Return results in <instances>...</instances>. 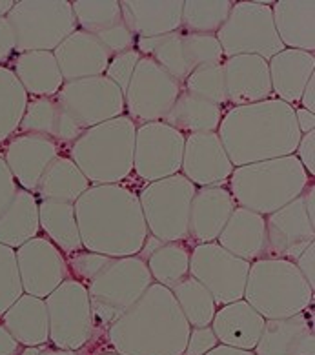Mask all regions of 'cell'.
<instances>
[{"instance_id":"cell-1","label":"cell","mask_w":315,"mask_h":355,"mask_svg":"<svg viewBox=\"0 0 315 355\" xmlns=\"http://www.w3.org/2000/svg\"><path fill=\"white\" fill-rule=\"evenodd\" d=\"M83 248L106 257H133L148 237L139 195L124 184L90 186L75 200Z\"/></svg>"},{"instance_id":"cell-2","label":"cell","mask_w":315,"mask_h":355,"mask_svg":"<svg viewBox=\"0 0 315 355\" xmlns=\"http://www.w3.org/2000/svg\"><path fill=\"white\" fill-rule=\"evenodd\" d=\"M217 135L233 168L293 155L301 141L296 107L279 98L232 107L221 119Z\"/></svg>"},{"instance_id":"cell-3","label":"cell","mask_w":315,"mask_h":355,"mask_svg":"<svg viewBox=\"0 0 315 355\" xmlns=\"http://www.w3.org/2000/svg\"><path fill=\"white\" fill-rule=\"evenodd\" d=\"M191 326L170 288H150L106 331V340L121 355H185Z\"/></svg>"},{"instance_id":"cell-4","label":"cell","mask_w":315,"mask_h":355,"mask_svg":"<svg viewBox=\"0 0 315 355\" xmlns=\"http://www.w3.org/2000/svg\"><path fill=\"white\" fill-rule=\"evenodd\" d=\"M235 205L266 217L297 199L310 186L296 155L233 168L228 179Z\"/></svg>"},{"instance_id":"cell-5","label":"cell","mask_w":315,"mask_h":355,"mask_svg":"<svg viewBox=\"0 0 315 355\" xmlns=\"http://www.w3.org/2000/svg\"><path fill=\"white\" fill-rule=\"evenodd\" d=\"M137 124L128 115L87 128L69 148V159L90 184H121L133 171Z\"/></svg>"},{"instance_id":"cell-6","label":"cell","mask_w":315,"mask_h":355,"mask_svg":"<svg viewBox=\"0 0 315 355\" xmlns=\"http://www.w3.org/2000/svg\"><path fill=\"white\" fill-rule=\"evenodd\" d=\"M243 299L266 321L303 313L314 301V290L296 263L262 257L250 263Z\"/></svg>"},{"instance_id":"cell-7","label":"cell","mask_w":315,"mask_h":355,"mask_svg":"<svg viewBox=\"0 0 315 355\" xmlns=\"http://www.w3.org/2000/svg\"><path fill=\"white\" fill-rule=\"evenodd\" d=\"M151 282L148 266L139 255L110 259L86 284L95 324L93 337L106 334L108 328L141 299Z\"/></svg>"},{"instance_id":"cell-8","label":"cell","mask_w":315,"mask_h":355,"mask_svg":"<svg viewBox=\"0 0 315 355\" xmlns=\"http://www.w3.org/2000/svg\"><path fill=\"white\" fill-rule=\"evenodd\" d=\"M15 37V51H55L77 30L68 0H20L6 15Z\"/></svg>"},{"instance_id":"cell-9","label":"cell","mask_w":315,"mask_h":355,"mask_svg":"<svg viewBox=\"0 0 315 355\" xmlns=\"http://www.w3.org/2000/svg\"><path fill=\"white\" fill-rule=\"evenodd\" d=\"M195 190L197 186L182 173L148 182L137 195L150 235L162 243H186Z\"/></svg>"},{"instance_id":"cell-10","label":"cell","mask_w":315,"mask_h":355,"mask_svg":"<svg viewBox=\"0 0 315 355\" xmlns=\"http://www.w3.org/2000/svg\"><path fill=\"white\" fill-rule=\"evenodd\" d=\"M226 59L235 55H257L270 60L284 46L273 24L272 6L268 2H237L228 19L215 33Z\"/></svg>"},{"instance_id":"cell-11","label":"cell","mask_w":315,"mask_h":355,"mask_svg":"<svg viewBox=\"0 0 315 355\" xmlns=\"http://www.w3.org/2000/svg\"><path fill=\"white\" fill-rule=\"evenodd\" d=\"M135 49L142 57H150L180 84L201 66L221 64L223 49L215 35L186 33L179 30L162 37L137 39Z\"/></svg>"},{"instance_id":"cell-12","label":"cell","mask_w":315,"mask_h":355,"mask_svg":"<svg viewBox=\"0 0 315 355\" xmlns=\"http://www.w3.org/2000/svg\"><path fill=\"white\" fill-rule=\"evenodd\" d=\"M46 308L51 345L78 352L92 340L95 324L86 284L66 279L46 297Z\"/></svg>"},{"instance_id":"cell-13","label":"cell","mask_w":315,"mask_h":355,"mask_svg":"<svg viewBox=\"0 0 315 355\" xmlns=\"http://www.w3.org/2000/svg\"><path fill=\"white\" fill-rule=\"evenodd\" d=\"M266 220V252L264 257L296 261L315 239V190L310 184L297 199L288 202Z\"/></svg>"},{"instance_id":"cell-14","label":"cell","mask_w":315,"mask_h":355,"mask_svg":"<svg viewBox=\"0 0 315 355\" xmlns=\"http://www.w3.org/2000/svg\"><path fill=\"white\" fill-rule=\"evenodd\" d=\"M180 92L182 84L177 78L150 57H141L124 92V110L135 124L160 122L164 121Z\"/></svg>"},{"instance_id":"cell-15","label":"cell","mask_w":315,"mask_h":355,"mask_svg":"<svg viewBox=\"0 0 315 355\" xmlns=\"http://www.w3.org/2000/svg\"><path fill=\"white\" fill-rule=\"evenodd\" d=\"M248 272V261L235 257L217 243L197 244L189 253V275L212 293L217 306L243 299Z\"/></svg>"},{"instance_id":"cell-16","label":"cell","mask_w":315,"mask_h":355,"mask_svg":"<svg viewBox=\"0 0 315 355\" xmlns=\"http://www.w3.org/2000/svg\"><path fill=\"white\" fill-rule=\"evenodd\" d=\"M55 98L83 132L124 115V95L104 75L64 83Z\"/></svg>"},{"instance_id":"cell-17","label":"cell","mask_w":315,"mask_h":355,"mask_svg":"<svg viewBox=\"0 0 315 355\" xmlns=\"http://www.w3.org/2000/svg\"><path fill=\"white\" fill-rule=\"evenodd\" d=\"M185 133L166 122H148L137 126L133 148V171L146 182L177 175L182 164Z\"/></svg>"},{"instance_id":"cell-18","label":"cell","mask_w":315,"mask_h":355,"mask_svg":"<svg viewBox=\"0 0 315 355\" xmlns=\"http://www.w3.org/2000/svg\"><path fill=\"white\" fill-rule=\"evenodd\" d=\"M15 253L22 290L28 295L44 299L68 277L64 253L46 237H33Z\"/></svg>"},{"instance_id":"cell-19","label":"cell","mask_w":315,"mask_h":355,"mask_svg":"<svg viewBox=\"0 0 315 355\" xmlns=\"http://www.w3.org/2000/svg\"><path fill=\"white\" fill-rule=\"evenodd\" d=\"M77 26L93 35L110 55L135 49V37L124 24L121 2L117 0H75L71 2Z\"/></svg>"},{"instance_id":"cell-20","label":"cell","mask_w":315,"mask_h":355,"mask_svg":"<svg viewBox=\"0 0 315 355\" xmlns=\"http://www.w3.org/2000/svg\"><path fill=\"white\" fill-rule=\"evenodd\" d=\"M180 170L191 184L204 188L223 186L232 175L233 164L217 132L194 133L186 137Z\"/></svg>"},{"instance_id":"cell-21","label":"cell","mask_w":315,"mask_h":355,"mask_svg":"<svg viewBox=\"0 0 315 355\" xmlns=\"http://www.w3.org/2000/svg\"><path fill=\"white\" fill-rule=\"evenodd\" d=\"M226 101L233 107L272 98L268 60L257 55H235L223 62Z\"/></svg>"},{"instance_id":"cell-22","label":"cell","mask_w":315,"mask_h":355,"mask_svg":"<svg viewBox=\"0 0 315 355\" xmlns=\"http://www.w3.org/2000/svg\"><path fill=\"white\" fill-rule=\"evenodd\" d=\"M58 155V144L48 137L20 133L13 137L6 148L4 161L17 184L22 190L35 193L46 168Z\"/></svg>"},{"instance_id":"cell-23","label":"cell","mask_w":315,"mask_h":355,"mask_svg":"<svg viewBox=\"0 0 315 355\" xmlns=\"http://www.w3.org/2000/svg\"><path fill=\"white\" fill-rule=\"evenodd\" d=\"M237 208L228 188L204 186L195 190L188 219V241L197 244L215 243Z\"/></svg>"},{"instance_id":"cell-24","label":"cell","mask_w":315,"mask_h":355,"mask_svg":"<svg viewBox=\"0 0 315 355\" xmlns=\"http://www.w3.org/2000/svg\"><path fill=\"white\" fill-rule=\"evenodd\" d=\"M64 83L106 73L112 55L93 35L75 30L53 51Z\"/></svg>"},{"instance_id":"cell-25","label":"cell","mask_w":315,"mask_h":355,"mask_svg":"<svg viewBox=\"0 0 315 355\" xmlns=\"http://www.w3.org/2000/svg\"><path fill=\"white\" fill-rule=\"evenodd\" d=\"M121 11L135 39H151L180 30L182 0H122Z\"/></svg>"},{"instance_id":"cell-26","label":"cell","mask_w":315,"mask_h":355,"mask_svg":"<svg viewBox=\"0 0 315 355\" xmlns=\"http://www.w3.org/2000/svg\"><path fill=\"white\" fill-rule=\"evenodd\" d=\"M314 328L305 313L266 319L262 326L255 355H314Z\"/></svg>"},{"instance_id":"cell-27","label":"cell","mask_w":315,"mask_h":355,"mask_svg":"<svg viewBox=\"0 0 315 355\" xmlns=\"http://www.w3.org/2000/svg\"><path fill=\"white\" fill-rule=\"evenodd\" d=\"M212 330L217 337L219 345L232 346L237 350L253 352L261 337L264 319L253 310L244 299L217 308Z\"/></svg>"},{"instance_id":"cell-28","label":"cell","mask_w":315,"mask_h":355,"mask_svg":"<svg viewBox=\"0 0 315 355\" xmlns=\"http://www.w3.org/2000/svg\"><path fill=\"white\" fill-rule=\"evenodd\" d=\"M272 92L279 101L296 106L301 101L306 84L314 77V53L301 49H282L268 60Z\"/></svg>"},{"instance_id":"cell-29","label":"cell","mask_w":315,"mask_h":355,"mask_svg":"<svg viewBox=\"0 0 315 355\" xmlns=\"http://www.w3.org/2000/svg\"><path fill=\"white\" fill-rule=\"evenodd\" d=\"M217 244L248 263L262 259L266 252V220L262 215L237 206L219 235Z\"/></svg>"},{"instance_id":"cell-30","label":"cell","mask_w":315,"mask_h":355,"mask_svg":"<svg viewBox=\"0 0 315 355\" xmlns=\"http://www.w3.org/2000/svg\"><path fill=\"white\" fill-rule=\"evenodd\" d=\"M19 130L22 133L48 137L57 144H73L83 135V130L73 122L55 97H37L28 101Z\"/></svg>"},{"instance_id":"cell-31","label":"cell","mask_w":315,"mask_h":355,"mask_svg":"<svg viewBox=\"0 0 315 355\" xmlns=\"http://www.w3.org/2000/svg\"><path fill=\"white\" fill-rule=\"evenodd\" d=\"M273 24L284 49H315L314 0H279L272 6Z\"/></svg>"},{"instance_id":"cell-32","label":"cell","mask_w":315,"mask_h":355,"mask_svg":"<svg viewBox=\"0 0 315 355\" xmlns=\"http://www.w3.org/2000/svg\"><path fill=\"white\" fill-rule=\"evenodd\" d=\"M189 253L186 243H162L148 235L139 257L148 266L153 282L171 290L189 275Z\"/></svg>"},{"instance_id":"cell-33","label":"cell","mask_w":315,"mask_h":355,"mask_svg":"<svg viewBox=\"0 0 315 355\" xmlns=\"http://www.w3.org/2000/svg\"><path fill=\"white\" fill-rule=\"evenodd\" d=\"M2 326L20 346H40L49 343V322L46 301L39 297L22 295L2 315Z\"/></svg>"},{"instance_id":"cell-34","label":"cell","mask_w":315,"mask_h":355,"mask_svg":"<svg viewBox=\"0 0 315 355\" xmlns=\"http://www.w3.org/2000/svg\"><path fill=\"white\" fill-rule=\"evenodd\" d=\"M39 224V202L35 193L17 190L13 199L0 211V244L20 248L22 244L37 237Z\"/></svg>"},{"instance_id":"cell-35","label":"cell","mask_w":315,"mask_h":355,"mask_svg":"<svg viewBox=\"0 0 315 355\" xmlns=\"http://www.w3.org/2000/svg\"><path fill=\"white\" fill-rule=\"evenodd\" d=\"M13 73L26 93L37 97H55L62 88V75L53 51L19 53L13 62Z\"/></svg>"},{"instance_id":"cell-36","label":"cell","mask_w":315,"mask_h":355,"mask_svg":"<svg viewBox=\"0 0 315 355\" xmlns=\"http://www.w3.org/2000/svg\"><path fill=\"white\" fill-rule=\"evenodd\" d=\"M221 119H223V107L182 89L162 122L175 128L177 132L194 135V133L217 132Z\"/></svg>"},{"instance_id":"cell-37","label":"cell","mask_w":315,"mask_h":355,"mask_svg":"<svg viewBox=\"0 0 315 355\" xmlns=\"http://www.w3.org/2000/svg\"><path fill=\"white\" fill-rule=\"evenodd\" d=\"M90 180L77 168V164L69 157L58 155L51 164L46 168L35 193L40 200H58V202H71L90 188Z\"/></svg>"},{"instance_id":"cell-38","label":"cell","mask_w":315,"mask_h":355,"mask_svg":"<svg viewBox=\"0 0 315 355\" xmlns=\"http://www.w3.org/2000/svg\"><path fill=\"white\" fill-rule=\"evenodd\" d=\"M39 224L48 241H51L62 253L69 255L84 250L75 217V206L71 202L40 200Z\"/></svg>"},{"instance_id":"cell-39","label":"cell","mask_w":315,"mask_h":355,"mask_svg":"<svg viewBox=\"0 0 315 355\" xmlns=\"http://www.w3.org/2000/svg\"><path fill=\"white\" fill-rule=\"evenodd\" d=\"M171 293L191 328H203V326L212 324L215 311H217V304H215L212 293L199 281H195L191 275H188L177 286L171 288Z\"/></svg>"},{"instance_id":"cell-40","label":"cell","mask_w":315,"mask_h":355,"mask_svg":"<svg viewBox=\"0 0 315 355\" xmlns=\"http://www.w3.org/2000/svg\"><path fill=\"white\" fill-rule=\"evenodd\" d=\"M28 106V93L15 77L13 69L0 66V142L19 130Z\"/></svg>"},{"instance_id":"cell-41","label":"cell","mask_w":315,"mask_h":355,"mask_svg":"<svg viewBox=\"0 0 315 355\" xmlns=\"http://www.w3.org/2000/svg\"><path fill=\"white\" fill-rule=\"evenodd\" d=\"M232 6L230 0H186L180 28L186 33L215 35L228 19Z\"/></svg>"},{"instance_id":"cell-42","label":"cell","mask_w":315,"mask_h":355,"mask_svg":"<svg viewBox=\"0 0 315 355\" xmlns=\"http://www.w3.org/2000/svg\"><path fill=\"white\" fill-rule=\"evenodd\" d=\"M182 84H185V92L191 93L203 101H208L215 106L223 107L228 103L226 101V88H224L223 62L201 66Z\"/></svg>"},{"instance_id":"cell-43","label":"cell","mask_w":315,"mask_h":355,"mask_svg":"<svg viewBox=\"0 0 315 355\" xmlns=\"http://www.w3.org/2000/svg\"><path fill=\"white\" fill-rule=\"evenodd\" d=\"M22 293L24 290L20 282L17 253L10 246L0 244V317L13 306Z\"/></svg>"},{"instance_id":"cell-44","label":"cell","mask_w":315,"mask_h":355,"mask_svg":"<svg viewBox=\"0 0 315 355\" xmlns=\"http://www.w3.org/2000/svg\"><path fill=\"white\" fill-rule=\"evenodd\" d=\"M110 259L112 257H106V255H101V253L87 252V250L69 253L68 259H66L68 273H71L75 281L87 284L101 272L102 268L110 263Z\"/></svg>"},{"instance_id":"cell-45","label":"cell","mask_w":315,"mask_h":355,"mask_svg":"<svg viewBox=\"0 0 315 355\" xmlns=\"http://www.w3.org/2000/svg\"><path fill=\"white\" fill-rule=\"evenodd\" d=\"M142 55L137 51V49H130V51H124V53H119V55H113L110 64H108V69L104 77L108 80H112L115 84L117 88L121 89L122 95L126 92L128 84H130V78L135 71V66L137 62L141 60Z\"/></svg>"},{"instance_id":"cell-46","label":"cell","mask_w":315,"mask_h":355,"mask_svg":"<svg viewBox=\"0 0 315 355\" xmlns=\"http://www.w3.org/2000/svg\"><path fill=\"white\" fill-rule=\"evenodd\" d=\"M219 345L212 326H203V328H191L189 330L188 345H186L185 355H206L210 350H214Z\"/></svg>"},{"instance_id":"cell-47","label":"cell","mask_w":315,"mask_h":355,"mask_svg":"<svg viewBox=\"0 0 315 355\" xmlns=\"http://www.w3.org/2000/svg\"><path fill=\"white\" fill-rule=\"evenodd\" d=\"M297 159L303 164L308 175L315 173V132L301 135V141L297 144Z\"/></svg>"},{"instance_id":"cell-48","label":"cell","mask_w":315,"mask_h":355,"mask_svg":"<svg viewBox=\"0 0 315 355\" xmlns=\"http://www.w3.org/2000/svg\"><path fill=\"white\" fill-rule=\"evenodd\" d=\"M17 180L11 175L10 168L6 164L4 157L0 155V211L6 208V205L13 199V195L17 193Z\"/></svg>"},{"instance_id":"cell-49","label":"cell","mask_w":315,"mask_h":355,"mask_svg":"<svg viewBox=\"0 0 315 355\" xmlns=\"http://www.w3.org/2000/svg\"><path fill=\"white\" fill-rule=\"evenodd\" d=\"M297 266V270L301 272L303 277L306 279V282L310 284V288H315V244L308 246L305 252L299 255V257L293 261Z\"/></svg>"},{"instance_id":"cell-50","label":"cell","mask_w":315,"mask_h":355,"mask_svg":"<svg viewBox=\"0 0 315 355\" xmlns=\"http://www.w3.org/2000/svg\"><path fill=\"white\" fill-rule=\"evenodd\" d=\"M15 51V37L6 17H0V64L10 59Z\"/></svg>"},{"instance_id":"cell-51","label":"cell","mask_w":315,"mask_h":355,"mask_svg":"<svg viewBox=\"0 0 315 355\" xmlns=\"http://www.w3.org/2000/svg\"><path fill=\"white\" fill-rule=\"evenodd\" d=\"M19 355H77V352L62 350L51 343H46L40 346H26L24 350H20Z\"/></svg>"},{"instance_id":"cell-52","label":"cell","mask_w":315,"mask_h":355,"mask_svg":"<svg viewBox=\"0 0 315 355\" xmlns=\"http://www.w3.org/2000/svg\"><path fill=\"white\" fill-rule=\"evenodd\" d=\"M20 345L15 340L10 331L0 324V355H19Z\"/></svg>"},{"instance_id":"cell-53","label":"cell","mask_w":315,"mask_h":355,"mask_svg":"<svg viewBox=\"0 0 315 355\" xmlns=\"http://www.w3.org/2000/svg\"><path fill=\"white\" fill-rule=\"evenodd\" d=\"M296 122L301 135H306L315 130V115L310 112H306L305 107H296Z\"/></svg>"},{"instance_id":"cell-54","label":"cell","mask_w":315,"mask_h":355,"mask_svg":"<svg viewBox=\"0 0 315 355\" xmlns=\"http://www.w3.org/2000/svg\"><path fill=\"white\" fill-rule=\"evenodd\" d=\"M299 103L303 104V107H305L306 112H315V75L308 80V84H306V88L305 92H303Z\"/></svg>"},{"instance_id":"cell-55","label":"cell","mask_w":315,"mask_h":355,"mask_svg":"<svg viewBox=\"0 0 315 355\" xmlns=\"http://www.w3.org/2000/svg\"><path fill=\"white\" fill-rule=\"evenodd\" d=\"M206 355H255V354L248 350H237V348H232V346L217 345L214 350H210Z\"/></svg>"},{"instance_id":"cell-56","label":"cell","mask_w":315,"mask_h":355,"mask_svg":"<svg viewBox=\"0 0 315 355\" xmlns=\"http://www.w3.org/2000/svg\"><path fill=\"white\" fill-rule=\"evenodd\" d=\"M15 2H11V0H0V17H6L8 13L11 11V8H13Z\"/></svg>"},{"instance_id":"cell-57","label":"cell","mask_w":315,"mask_h":355,"mask_svg":"<svg viewBox=\"0 0 315 355\" xmlns=\"http://www.w3.org/2000/svg\"><path fill=\"white\" fill-rule=\"evenodd\" d=\"M101 355H121V354H117V352H113V350H110V352H102Z\"/></svg>"}]
</instances>
